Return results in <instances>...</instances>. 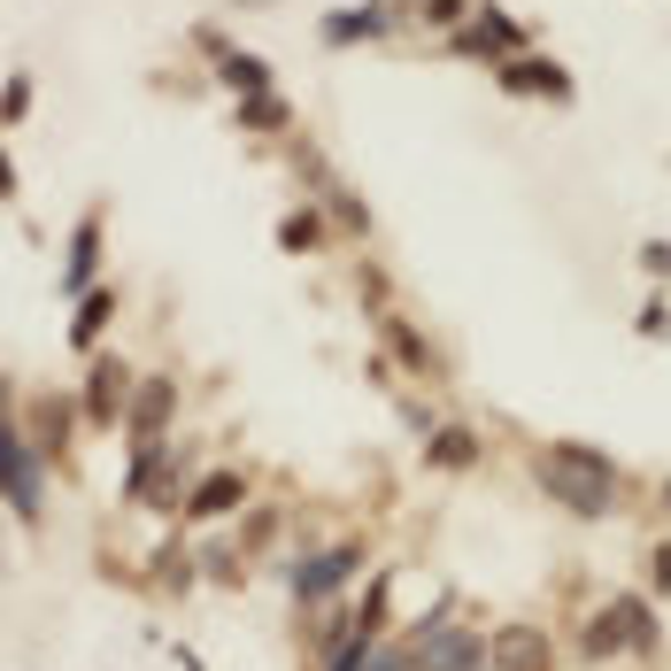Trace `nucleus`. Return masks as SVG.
I'll use <instances>...</instances> for the list:
<instances>
[{"label":"nucleus","mask_w":671,"mask_h":671,"mask_svg":"<svg viewBox=\"0 0 671 671\" xmlns=\"http://www.w3.org/2000/svg\"><path fill=\"white\" fill-rule=\"evenodd\" d=\"M540 479H548V495H563V502H571V509H587V517L610 502V464H594L587 448H556Z\"/></svg>","instance_id":"1"},{"label":"nucleus","mask_w":671,"mask_h":671,"mask_svg":"<svg viewBox=\"0 0 671 671\" xmlns=\"http://www.w3.org/2000/svg\"><path fill=\"white\" fill-rule=\"evenodd\" d=\"M339 571H347V556H317V563H309V579H302V594H325Z\"/></svg>","instance_id":"2"},{"label":"nucleus","mask_w":671,"mask_h":671,"mask_svg":"<svg viewBox=\"0 0 671 671\" xmlns=\"http://www.w3.org/2000/svg\"><path fill=\"white\" fill-rule=\"evenodd\" d=\"M509 85H540V93H563V78H556V70H509Z\"/></svg>","instance_id":"3"},{"label":"nucleus","mask_w":671,"mask_h":671,"mask_svg":"<svg viewBox=\"0 0 671 671\" xmlns=\"http://www.w3.org/2000/svg\"><path fill=\"white\" fill-rule=\"evenodd\" d=\"M232 495H240L232 479H209V487H201V502H193V509H224V502H232Z\"/></svg>","instance_id":"4"}]
</instances>
